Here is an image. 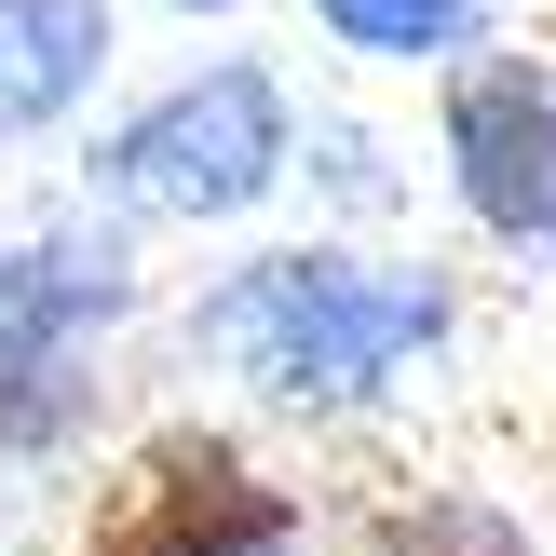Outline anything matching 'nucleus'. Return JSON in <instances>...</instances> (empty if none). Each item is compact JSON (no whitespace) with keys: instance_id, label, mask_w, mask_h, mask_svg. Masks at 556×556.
Instances as JSON below:
<instances>
[{"instance_id":"f257e3e1","label":"nucleus","mask_w":556,"mask_h":556,"mask_svg":"<svg viewBox=\"0 0 556 556\" xmlns=\"http://www.w3.org/2000/svg\"><path fill=\"white\" fill-rule=\"evenodd\" d=\"M271 530H286V503H271L231 448H163L150 476H123L96 503L81 556H258Z\"/></svg>"},{"instance_id":"f03ea898","label":"nucleus","mask_w":556,"mask_h":556,"mask_svg":"<svg viewBox=\"0 0 556 556\" xmlns=\"http://www.w3.org/2000/svg\"><path fill=\"white\" fill-rule=\"evenodd\" d=\"M353 27H434V0H340Z\"/></svg>"}]
</instances>
